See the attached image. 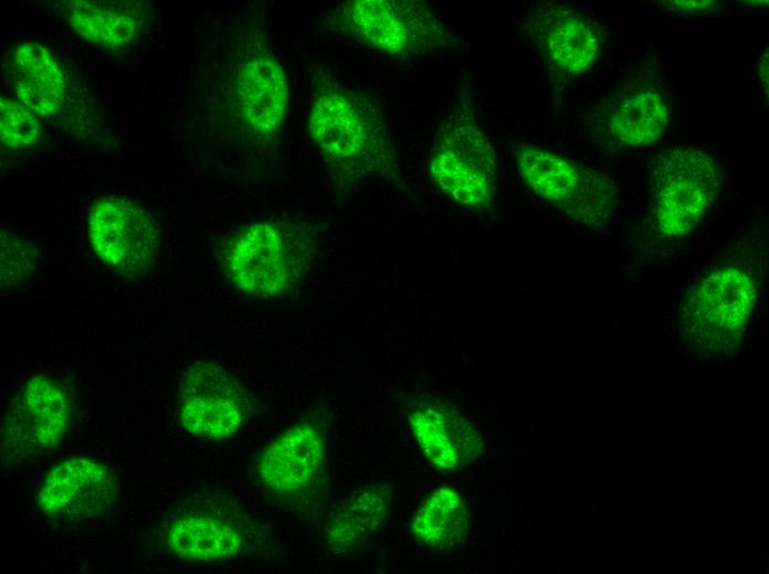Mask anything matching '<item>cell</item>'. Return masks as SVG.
Listing matches in <instances>:
<instances>
[{"label": "cell", "mask_w": 769, "mask_h": 574, "mask_svg": "<svg viewBox=\"0 0 769 574\" xmlns=\"http://www.w3.org/2000/svg\"><path fill=\"white\" fill-rule=\"evenodd\" d=\"M307 131L324 159L343 174L394 171L397 151L379 105L325 70L313 75Z\"/></svg>", "instance_id": "6da1fadb"}, {"label": "cell", "mask_w": 769, "mask_h": 574, "mask_svg": "<svg viewBox=\"0 0 769 574\" xmlns=\"http://www.w3.org/2000/svg\"><path fill=\"white\" fill-rule=\"evenodd\" d=\"M263 492L278 508L320 518L327 499V422L312 412L270 440L255 463Z\"/></svg>", "instance_id": "7a4b0ae2"}, {"label": "cell", "mask_w": 769, "mask_h": 574, "mask_svg": "<svg viewBox=\"0 0 769 574\" xmlns=\"http://www.w3.org/2000/svg\"><path fill=\"white\" fill-rule=\"evenodd\" d=\"M315 254V241L305 228L264 221L232 234L221 251V263L227 277L244 294L276 298L298 286Z\"/></svg>", "instance_id": "3957f363"}, {"label": "cell", "mask_w": 769, "mask_h": 574, "mask_svg": "<svg viewBox=\"0 0 769 574\" xmlns=\"http://www.w3.org/2000/svg\"><path fill=\"white\" fill-rule=\"evenodd\" d=\"M270 531L233 497L197 491L173 506L164 521L166 549L183 560L225 562L263 546Z\"/></svg>", "instance_id": "277c9868"}, {"label": "cell", "mask_w": 769, "mask_h": 574, "mask_svg": "<svg viewBox=\"0 0 769 574\" xmlns=\"http://www.w3.org/2000/svg\"><path fill=\"white\" fill-rule=\"evenodd\" d=\"M323 23L341 36L400 59L426 55L447 42L442 18L417 0H350L337 6Z\"/></svg>", "instance_id": "5b68a950"}, {"label": "cell", "mask_w": 769, "mask_h": 574, "mask_svg": "<svg viewBox=\"0 0 769 574\" xmlns=\"http://www.w3.org/2000/svg\"><path fill=\"white\" fill-rule=\"evenodd\" d=\"M429 170L438 187L460 204L478 209L491 201L496 177L494 150L466 105L440 128Z\"/></svg>", "instance_id": "8992f818"}, {"label": "cell", "mask_w": 769, "mask_h": 574, "mask_svg": "<svg viewBox=\"0 0 769 574\" xmlns=\"http://www.w3.org/2000/svg\"><path fill=\"white\" fill-rule=\"evenodd\" d=\"M254 408L246 386L217 362H196L179 380L178 421L193 437L227 440L251 419Z\"/></svg>", "instance_id": "52a82bcc"}, {"label": "cell", "mask_w": 769, "mask_h": 574, "mask_svg": "<svg viewBox=\"0 0 769 574\" xmlns=\"http://www.w3.org/2000/svg\"><path fill=\"white\" fill-rule=\"evenodd\" d=\"M71 417V396L57 379L30 378L2 421V463L17 465L51 451L65 438Z\"/></svg>", "instance_id": "ba28073f"}, {"label": "cell", "mask_w": 769, "mask_h": 574, "mask_svg": "<svg viewBox=\"0 0 769 574\" xmlns=\"http://www.w3.org/2000/svg\"><path fill=\"white\" fill-rule=\"evenodd\" d=\"M719 174L712 157L694 148L668 150L652 172L653 213L660 230L687 234L713 204Z\"/></svg>", "instance_id": "9c48e42d"}, {"label": "cell", "mask_w": 769, "mask_h": 574, "mask_svg": "<svg viewBox=\"0 0 769 574\" xmlns=\"http://www.w3.org/2000/svg\"><path fill=\"white\" fill-rule=\"evenodd\" d=\"M88 236L96 256L125 277L148 272L160 253L158 222L125 198L101 196L92 203Z\"/></svg>", "instance_id": "30bf717a"}, {"label": "cell", "mask_w": 769, "mask_h": 574, "mask_svg": "<svg viewBox=\"0 0 769 574\" xmlns=\"http://www.w3.org/2000/svg\"><path fill=\"white\" fill-rule=\"evenodd\" d=\"M119 496V479L109 466L94 458L71 456L45 475L36 504L48 517L78 522L105 514Z\"/></svg>", "instance_id": "8fae6325"}, {"label": "cell", "mask_w": 769, "mask_h": 574, "mask_svg": "<svg viewBox=\"0 0 769 574\" xmlns=\"http://www.w3.org/2000/svg\"><path fill=\"white\" fill-rule=\"evenodd\" d=\"M526 29L548 66L565 77L586 73L602 43L594 21L560 4L536 8L526 20Z\"/></svg>", "instance_id": "7c38bea8"}, {"label": "cell", "mask_w": 769, "mask_h": 574, "mask_svg": "<svg viewBox=\"0 0 769 574\" xmlns=\"http://www.w3.org/2000/svg\"><path fill=\"white\" fill-rule=\"evenodd\" d=\"M235 93L247 128L256 139L272 146L286 120L288 86L281 62L265 42H259L242 62Z\"/></svg>", "instance_id": "4fadbf2b"}, {"label": "cell", "mask_w": 769, "mask_h": 574, "mask_svg": "<svg viewBox=\"0 0 769 574\" xmlns=\"http://www.w3.org/2000/svg\"><path fill=\"white\" fill-rule=\"evenodd\" d=\"M757 298V287L735 267L716 269L693 286L682 307V318L694 332L720 339L739 331Z\"/></svg>", "instance_id": "5bb4252c"}, {"label": "cell", "mask_w": 769, "mask_h": 574, "mask_svg": "<svg viewBox=\"0 0 769 574\" xmlns=\"http://www.w3.org/2000/svg\"><path fill=\"white\" fill-rule=\"evenodd\" d=\"M409 422L425 457L438 468H462L482 451L477 429L451 404L422 402L410 413Z\"/></svg>", "instance_id": "9a60e30c"}, {"label": "cell", "mask_w": 769, "mask_h": 574, "mask_svg": "<svg viewBox=\"0 0 769 574\" xmlns=\"http://www.w3.org/2000/svg\"><path fill=\"white\" fill-rule=\"evenodd\" d=\"M390 502L386 485L366 486L341 499L326 517L324 539L328 550L352 554L364 549L384 527Z\"/></svg>", "instance_id": "2e32d148"}, {"label": "cell", "mask_w": 769, "mask_h": 574, "mask_svg": "<svg viewBox=\"0 0 769 574\" xmlns=\"http://www.w3.org/2000/svg\"><path fill=\"white\" fill-rule=\"evenodd\" d=\"M10 72L15 95L32 111L50 116L61 108L65 79L46 47L39 43L20 45L13 53Z\"/></svg>", "instance_id": "e0dca14e"}, {"label": "cell", "mask_w": 769, "mask_h": 574, "mask_svg": "<svg viewBox=\"0 0 769 574\" xmlns=\"http://www.w3.org/2000/svg\"><path fill=\"white\" fill-rule=\"evenodd\" d=\"M515 159L528 188L565 212L580 189L587 166L526 144L516 147Z\"/></svg>", "instance_id": "ac0fdd59"}, {"label": "cell", "mask_w": 769, "mask_h": 574, "mask_svg": "<svg viewBox=\"0 0 769 574\" xmlns=\"http://www.w3.org/2000/svg\"><path fill=\"white\" fill-rule=\"evenodd\" d=\"M468 529V507L461 493L449 487L429 495L412 522L415 540L424 548L436 551L459 546Z\"/></svg>", "instance_id": "d6986e66"}, {"label": "cell", "mask_w": 769, "mask_h": 574, "mask_svg": "<svg viewBox=\"0 0 769 574\" xmlns=\"http://www.w3.org/2000/svg\"><path fill=\"white\" fill-rule=\"evenodd\" d=\"M65 15L81 36L108 47L129 44L140 32L143 23L130 6L103 1H70Z\"/></svg>", "instance_id": "ffe728a7"}, {"label": "cell", "mask_w": 769, "mask_h": 574, "mask_svg": "<svg viewBox=\"0 0 769 574\" xmlns=\"http://www.w3.org/2000/svg\"><path fill=\"white\" fill-rule=\"evenodd\" d=\"M668 121L663 97L645 89L630 95L617 107L610 117V129L625 145L646 146L662 137Z\"/></svg>", "instance_id": "44dd1931"}, {"label": "cell", "mask_w": 769, "mask_h": 574, "mask_svg": "<svg viewBox=\"0 0 769 574\" xmlns=\"http://www.w3.org/2000/svg\"><path fill=\"white\" fill-rule=\"evenodd\" d=\"M615 202L613 180L587 167L580 189L563 213L582 225L601 226L614 211Z\"/></svg>", "instance_id": "7402d4cb"}, {"label": "cell", "mask_w": 769, "mask_h": 574, "mask_svg": "<svg viewBox=\"0 0 769 574\" xmlns=\"http://www.w3.org/2000/svg\"><path fill=\"white\" fill-rule=\"evenodd\" d=\"M42 127L30 108L1 96L0 135L1 141L11 149H21L35 144Z\"/></svg>", "instance_id": "603a6c76"}, {"label": "cell", "mask_w": 769, "mask_h": 574, "mask_svg": "<svg viewBox=\"0 0 769 574\" xmlns=\"http://www.w3.org/2000/svg\"><path fill=\"white\" fill-rule=\"evenodd\" d=\"M667 3L668 8L681 12V13H688V14H694V13H708L713 10H715L718 7V1H684V0H676V1H668L665 2Z\"/></svg>", "instance_id": "cb8c5ba5"}, {"label": "cell", "mask_w": 769, "mask_h": 574, "mask_svg": "<svg viewBox=\"0 0 769 574\" xmlns=\"http://www.w3.org/2000/svg\"><path fill=\"white\" fill-rule=\"evenodd\" d=\"M758 76L761 79V84L765 86V93H768V50L763 51L759 57Z\"/></svg>", "instance_id": "d4e9b609"}]
</instances>
